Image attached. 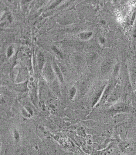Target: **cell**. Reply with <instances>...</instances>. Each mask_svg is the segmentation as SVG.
I'll list each match as a JSON object with an SVG mask.
<instances>
[{
  "instance_id": "obj_9",
  "label": "cell",
  "mask_w": 136,
  "mask_h": 155,
  "mask_svg": "<svg viewBox=\"0 0 136 155\" xmlns=\"http://www.w3.org/2000/svg\"><path fill=\"white\" fill-rule=\"evenodd\" d=\"M37 63L38 68L40 71H42L45 64V56L42 51H39L37 54Z\"/></svg>"
},
{
  "instance_id": "obj_12",
  "label": "cell",
  "mask_w": 136,
  "mask_h": 155,
  "mask_svg": "<svg viewBox=\"0 0 136 155\" xmlns=\"http://www.w3.org/2000/svg\"><path fill=\"white\" fill-rule=\"evenodd\" d=\"M93 33L92 31H84V32H82L79 34V38H80L82 40H89L91 38L92 36Z\"/></svg>"
},
{
  "instance_id": "obj_10",
  "label": "cell",
  "mask_w": 136,
  "mask_h": 155,
  "mask_svg": "<svg viewBox=\"0 0 136 155\" xmlns=\"http://www.w3.org/2000/svg\"><path fill=\"white\" fill-rule=\"evenodd\" d=\"M52 66L54 71H55L56 75L58 80L61 83L63 84L64 81V76H63L62 71H61L59 67H58V64L55 61H53V62Z\"/></svg>"
},
{
  "instance_id": "obj_11",
  "label": "cell",
  "mask_w": 136,
  "mask_h": 155,
  "mask_svg": "<svg viewBox=\"0 0 136 155\" xmlns=\"http://www.w3.org/2000/svg\"><path fill=\"white\" fill-rule=\"evenodd\" d=\"M51 88L54 93L58 96H59L60 92L59 86L58 83V81L55 80L53 82H51Z\"/></svg>"
},
{
  "instance_id": "obj_18",
  "label": "cell",
  "mask_w": 136,
  "mask_h": 155,
  "mask_svg": "<svg viewBox=\"0 0 136 155\" xmlns=\"http://www.w3.org/2000/svg\"><path fill=\"white\" fill-rule=\"evenodd\" d=\"M14 48L12 46H10L8 48H7V52H6V54H7V57H11L12 55L13 54L14 52Z\"/></svg>"
},
{
  "instance_id": "obj_17",
  "label": "cell",
  "mask_w": 136,
  "mask_h": 155,
  "mask_svg": "<svg viewBox=\"0 0 136 155\" xmlns=\"http://www.w3.org/2000/svg\"><path fill=\"white\" fill-rule=\"evenodd\" d=\"M76 88L75 86H73L71 88L70 91V98L73 99L75 97V95L76 93Z\"/></svg>"
},
{
  "instance_id": "obj_5",
  "label": "cell",
  "mask_w": 136,
  "mask_h": 155,
  "mask_svg": "<svg viewBox=\"0 0 136 155\" xmlns=\"http://www.w3.org/2000/svg\"><path fill=\"white\" fill-rule=\"evenodd\" d=\"M91 78L87 77L82 80L79 86V91L80 94H84L89 89L90 85L91 84Z\"/></svg>"
},
{
  "instance_id": "obj_4",
  "label": "cell",
  "mask_w": 136,
  "mask_h": 155,
  "mask_svg": "<svg viewBox=\"0 0 136 155\" xmlns=\"http://www.w3.org/2000/svg\"><path fill=\"white\" fill-rule=\"evenodd\" d=\"M113 60L107 58L102 62L101 64V72L103 75H106L110 72L113 67Z\"/></svg>"
},
{
  "instance_id": "obj_1",
  "label": "cell",
  "mask_w": 136,
  "mask_h": 155,
  "mask_svg": "<svg viewBox=\"0 0 136 155\" xmlns=\"http://www.w3.org/2000/svg\"><path fill=\"white\" fill-rule=\"evenodd\" d=\"M42 73L44 78L49 82H53L55 80V71L53 66L51 65L50 63L45 64L43 69Z\"/></svg>"
},
{
  "instance_id": "obj_2",
  "label": "cell",
  "mask_w": 136,
  "mask_h": 155,
  "mask_svg": "<svg viewBox=\"0 0 136 155\" xmlns=\"http://www.w3.org/2000/svg\"><path fill=\"white\" fill-rule=\"evenodd\" d=\"M129 107L123 102H118L112 106L110 108V111L117 114H123L129 111Z\"/></svg>"
},
{
  "instance_id": "obj_24",
  "label": "cell",
  "mask_w": 136,
  "mask_h": 155,
  "mask_svg": "<svg viewBox=\"0 0 136 155\" xmlns=\"http://www.w3.org/2000/svg\"><path fill=\"white\" fill-rule=\"evenodd\" d=\"M39 107H40V108H41L42 110H45V105H44V103H43L42 102H40L39 103Z\"/></svg>"
},
{
  "instance_id": "obj_21",
  "label": "cell",
  "mask_w": 136,
  "mask_h": 155,
  "mask_svg": "<svg viewBox=\"0 0 136 155\" xmlns=\"http://www.w3.org/2000/svg\"><path fill=\"white\" fill-rule=\"evenodd\" d=\"M26 88V85H23V84H19V85H17L16 89L17 90L19 91H24V90H25Z\"/></svg>"
},
{
  "instance_id": "obj_22",
  "label": "cell",
  "mask_w": 136,
  "mask_h": 155,
  "mask_svg": "<svg viewBox=\"0 0 136 155\" xmlns=\"http://www.w3.org/2000/svg\"><path fill=\"white\" fill-rule=\"evenodd\" d=\"M119 116L120 117H117L115 119L116 122V123H120L122 121H124V117L122 115V114H119Z\"/></svg>"
},
{
  "instance_id": "obj_14",
  "label": "cell",
  "mask_w": 136,
  "mask_h": 155,
  "mask_svg": "<svg viewBox=\"0 0 136 155\" xmlns=\"http://www.w3.org/2000/svg\"><path fill=\"white\" fill-rule=\"evenodd\" d=\"M108 147L107 149L103 150L102 151L103 153H102L101 154H104V155L113 154V152H115V147H114V144H110Z\"/></svg>"
},
{
  "instance_id": "obj_6",
  "label": "cell",
  "mask_w": 136,
  "mask_h": 155,
  "mask_svg": "<svg viewBox=\"0 0 136 155\" xmlns=\"http://www.w3.org/2000/svg\"><path fill=\"white\" fill-rule=\"evenodd\" d=\"M121 92V87L119 86V85H116L113 89L111 94L107 100L108 101L114 102L117 101L118 98L120 97Z\"/></svg>"
},
{
  "instance_id": "obj_19",
  "label": "cell",
  "mask_w": 136,
  "mask_h": 155,
  "mask_svg": "<svg viewBox=\"0 0 136 155\" xmlns=\"http://www.w3.org/2000/svg\"><path fill=\"white\" fill-rule=\"evenodd\" d=\"M130 145V144L126 142H123L122 143H121L119 144V147L120 148L121 150H124V149H126Z\"/></svg>"
},
{
  "instance_id": "obj_3",
  "label": "cell",
  "mask_w": 136,
  "mask_h": 155,
  "mask_svg": "<svg viewBox=\"0 0 136 155\" xmlns=\"http://www.w3.org/2000/svg\"><path fill=\"white\" fill-rule=\"evenodd\" d=\"M115 86V85H114V84H112V83L106 85L100 100V103H105L108 100V98L110 96V94H111Z\"/></svg>"
},
{
  "instance_id": "obj_20",
  "label": "cell",
  "mask_w": 136,
  "mask_h": 155,
  "mask_svg": "<svg viewBox=\"0 0 136 155\" xmlns=\"http://www.w3.org/2000/svg\"><path fill=\"white\" fill-rule=\"evenodd\" d=\"M22 114L24 117L26 118H30L31 116H32L30 113L28 112V110H27L26 109H23L22 110Z\"/></svg>"
},
{
  "instance_id": "obj_25",
  "label": "cell",
  "mask_w": 136,
  "mask_h": 155,
  "mask_svg": "<svg viewBox=\"0 0 136 155\" xmlns=\"http://www.w3.org/2000/svg\"><path fill=\"white\" fill-rule=\"evenodd\" d=\"M133 35L134 38H136V23L135 24V26H134V28L133 33Z\"/></svg>"
},
{
  "instance_id": "obj_15",
  "label": "cell",
  "mask_w": 136,
  "mask_h": 155,
  "mask_svg": "<svg viewBox=\"0 0 136 155\" xmlns=\"http://www.w3.org/2000/svg\"><path fill=\"white\" fill-rule=\"evenodd\" d=\"M13 137L15 142L16 143H19L21 139V136L20 133L19 132V131L17 129H14L13 131Z\"/></svg>"
},
{
  "instance_id": "obj_7",
  "label": "cell",
  "mask_w": 136,
  "mask_h": 155,
  "mask_svg": "<svg viewBox=\"0 0 136 155\" xmlns=\"http://www.w3.org/2000/svg\"><path fill=\"white\" fill-rule=\"evenodd\" d=\"M99 54L95 51L87 53L86 56V61L88 65H91L96 63L99 58Z\"/></svg>"
},
{
  "instance_id": "obj_13",
  "label": "cell",
  "mask_w": 136,
  "mask_h": 155,
  "mask_svg": "<svg viewBox=\"0 0 136 155\" xmlns=\"http://www.w3.org/2000/svg\"><path fill=\"white\" fill-rule=\"evenodd\" d=\"M130 79L133 84L136 83V67L135 64H133L130 68Z\"/></svg>"
},
{
  "instance_id": "obj_16",
  "label": "cell",
  "mask_w": 136,
  "mask_h": 155,
  "mask_svg": "<svg viewBox=\"0 0 136 155\" xmlns=\"http://www.w3.org/2000/svg\"><path fill=\"white\" fill-rule=\"evenodd\" d=\"M120 69V64L119 63H117L115 65H114L113 71V76L116 77L118 75Z\"/></svg>"
},
{
  "instance_id": "obj_8",
  "label": "cell",
  "mask_w": 136,
  "mask_h": 155,
  "mask_svg": "<svg viewBox=\"0 0 136 155\" xmlns=\"http://www.w3.org/2000/svg\"><path fill=\"white\" fill-rule=\"evenodd\" d=\"M106 86V84H103L101 86L99 87L97 91L95 92L94 94V97L92 99V106H94L97 103H98L99 102L100 98H101V96H102V94Z\"/></svg>"
},
{
  "instance_id": "obj_23",
  "label": "cell",
  "mask_w": 136,
  "mask_h": 155,
  "mask_svg": "<svg viewBox=\"0 0 136 155\" xmlns=\"http://www.w3.org/2000/svg\"><path fill=\"white\" fill-rule=\"evenodd\" d=\"M99 42L101 44H104L106 42V39L104 37H100L99 38Z\"/></svg>"
}]
</instances>
